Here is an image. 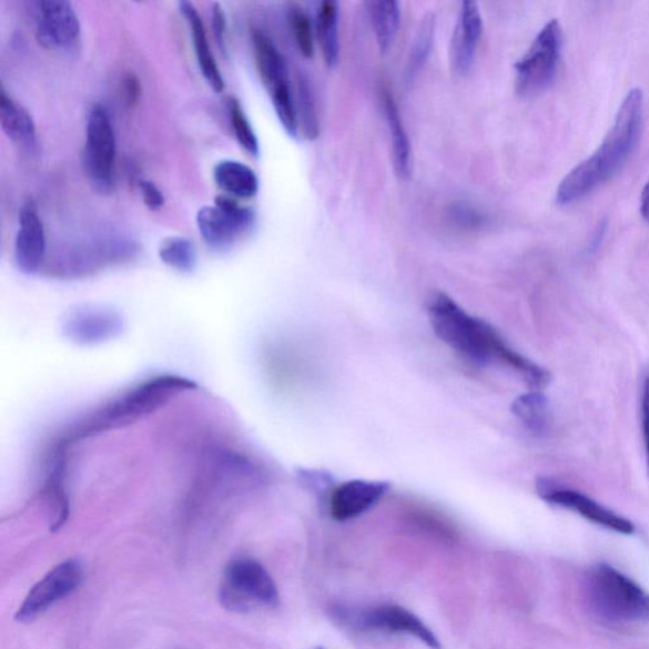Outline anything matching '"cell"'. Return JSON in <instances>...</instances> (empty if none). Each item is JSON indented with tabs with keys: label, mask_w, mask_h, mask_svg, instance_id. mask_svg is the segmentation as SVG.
<instances>
[{
	"label": "cell",
	"mask_w": 649,
	"mask_h": 649,
	"mask_svg": "<svg viewBox=\"0 0 649 649\" xmlns=\"http://www.w3.org/2000/svg\"><path fill=\"white\" fill-rule=\"evenodd\" d=\"M428 313L434 333L462 357L477 364H503L517 372L531 391L549 385L547 369L514 351L490 324L467 314L446 293H434Z\"/></svg>",
	"instance_id": "1"
},
{
	"label": "cell",
	"mask_w": 649,
	"mask_h": 649,
	"mask_svg": "<svg viewBox=\"0 0 649 649\" xmlns=\"http://www.w3.org/2000/svg\"><path fill=\"white\" fill-rule=\"evenodd\" d=\"M643 113L645 98L641 89H630L601 145L588 159L577 164L558 185V204L566 206L588 197L623 169L641 139Z\"/></svg>",
	"instance_id": "2"
},
{
	"label": "cell",
	"mask_w": 649,
	"mask_h": 649,
	"mask_svg": "<svg viewBox=\"0 0 649 649\" xmlns=\"http://www.w3.org/2000/svg\"><path fill=\"white\" fill-rule=\"evenodd\" d=\"M590 606L611 623L649 620V594L636 581L607 564L594 566L586 579Z\"/></svg>",
	"instance_id": "3"
},
{
	"label": "cell",
	"mask_w": 649,
	"mask_h": 649,
	"mask_svg": "<svg viewBox=\"0 0 649 649\" xmlns=\"http://www.w3.org/2000/svg\"><path fill=\"white\" fill-rule=\"evenodd\" d=\"M194 387L192 382L181 377L164 376L150 379L130 391L118 402L111 403L93 414L91 419L87 420L77 432L78 437L136 420L140 416L155 410L174 395Z\"/></svg>",
	"instance_id": "4"
},
{
	"label": "cell",
	"mask_w": 649,
	"mask_h": 649,
	"mask_svg": "<svg viewBox=\"0 0 649 649\" xmlns=\"http://www.w3.org/2000/svg\"><path fill=\"white\" fill-rule=\"evenodd\" d=\"M118 141L109 110L101 103L91 105L87 114L83 168L97 192L110 194L115 186Z\"/></svg>",
	"instance_id": "5"
},
{
	"label": "cell",
	"mask_w": 649,
	"mask_h": 649,
	"mask_svg": "<svg viewBox=\"0 0 649 649\" xmlns=\"http://www.w3.org/2000/svg\"><path fill=\"white\" fill-rule=\"evenodd\" d=\"M255 65L271 95L275 113L290 136L298 135L296 98L293 95L286 60L273 41L260 30L252 33Z\"/></svg>",
	"instance_id": "6"
},
{
	"label": "cell",
	"mask_w": 649,
	"mask_h": 649,
	"mask_svg": "<svg viewBox=\"0 0 649 649\" xmlns=\"http://www.w3.org/2000/svg\"><path fill=\"white\" fill-rule=\"evenodd\" d=\"M562 44L561 24L557 20L549 21L515 64V89L518 94L536 95L554 83L561 60Z\"/></svg>",
	"instance_id": "7"
},
{
	"label": "cell",
	"mask_w": 649,
	"mask_h": 649,
	"mask_svg": "<svg viewBox=\"0 0 649 649\" xmlns=\"http://www.w3.org/2000/svg\"><path fill=\"white\" fill-rule=\"evenodd\" d=\"M220 598L222 606L234 611H246L256 606L274 608L280 602L272 576L261 564L249 558L229 564Z\"/></svg>",
	"instance_id": "8"
},
{
	"label": "cell",
	"mask_w": 649,
	"mask_h": 649,
	"mask_svg": "<svg viewBox=\"0 0 649 649\" xmlns=\"http://www.w3.org/2000/svg\"><path fill=\"white\" fill-rule=\"evenodd\" d=\"M197 227L204 242L213 251H227L255 224V212L229 195H219L213 206H204L199 213Z\"/></svg>",
	"instance_id": "9"
},
{
	"label": "cell",
	"mask_w": 649,
	"mask_h": 649,
	"mask_svg": "<svg viewBox=\"0 0 649 649\" xmlns=\"http://www.w3.org/2000/svg\"><path fill=\"white\" fill-rule=\"evenodd\" d=\"M537 491L540 499L559 508L579 514L586 520L597 526L619 533V535L632 536L636 531L635 524L606 506L591 499L580 491L559 485L549 478H539Z\"/></svg>",
	"instance_id": "10"
},
{
	"label": "cell",
	"mask_w": 649,
	"mask_h": 649,
	"mask_svg": "<svg viewBox=\"0 0 649 649\" xmlns=\"http://www.w3.org/2000/svg\"><path fill=\"white\" fill-rule=\"evenodd\" d=\"M83 581V567L74 559L62 562L36 584L18 609L16 619L31 623L42 612L73 594Z\"/></svg>",
	"instance_id": "11"
},
{
	"label": "cell",
	"mask_w": 649,
	"mask_h": 649,
	"mask_svg": "<svg viewBox=\"0 0 649 649\" xmlns=\"http://www.w3.org/2000/svg\"><path fill=\"white\" fill-rule=\"evenodd\" d=\"M36 38L41 47L53 51L74 48L80 34L75 8L67 0L34 2Z\"/></svg>",
	"instance_id": "12"
},
{
	"label": "cell",
	"mask_w": 649,
	"mask_h": 649,
	"mask_svg": "<svg viewBox=\"0 0 649 649\" xmlns=\"http://www.w3.org/2000/svg\"><path fill=\"white\" fill-rule=\"evenodd\" d=\"M136 254L135 245L126 242H103L61 255L53 272L62 278H80L100 271L105 265L123 263Z\"/></svg>",
	"instance_id": "13"
},
{
	"label": "cell",
	"mask_w": 649,
	"mask_h": 649,
	"mask_svg": "<svg viewBox=\"0 0 649 649\" xmlns=\"http://www.w3.org/2000/svg\"><path fill=\"white\" fill-rule=\"evenodd\" d=\"M48 240L39 209L33 200H27L18 213L14 260L18 270L34 274L47 260Z\"/></svg>",
	"instance_id": "14"
},
{
	"label": "cell",
	"mask_w": 649,
	"mask_h": 649,
	"mask_svg": "<svg viewBox=\"0 0 649 649\" xmlns=\"http://www.w3.org/2000/svg\"><path fill=\"white\" fill-rule=\"evenodd\" d=\"M122 317L111 308L79 307L67 316L62 333L80 345L109 342L122 333Z\"/></svg>",
	"instance_id": "15"
},
{
	"label": "cell",
	"mask_w": 649,
	"mask_h": 649,
	"mask_svg": "<svg viewBox=\"0 0 649 649\" xmlns=\"http://www.w3.org/2000/svg\"><path fill=\"white\" fill-rule=\"evenodd\" d=\"M388 487L386 483L364 479H353L337 486L331 497L332 517L337 521L361 517L382 500Z\"/></svg>",
	"instance_id": "16"
},
{
	"label": "cell",
	"mask_w": 649,
	"mask_h": 649,
	"mask_svg": "<svg viewBox=\"0 0 649 649\" xmlns=\"http://www.w3.org/2000/svg\"><path fill=\"white\" fill-rule=\"evenodd\" d=\"M481 36L483 17L478 4L470 0L462 3L450 49L452 65L457 74L466 75L473 69Z\"/></svg>",
	"instance_id": "17"
},
{
	"label": "cell",
	"mask_w": 649,
	"mask_h": 649,
	"mask_svg": "<svg viewBox=\"0 0 649 649\" xmlns=\"http://www.w3.org/2000/svg\"><path fill=\"white\" fill-rule=\"evenodd\" d=\"M361 625L363 628L386 630V632L405 633L420 639L426 646L439 649L438 638L420 618L402 607L382 606L364 612Z\"/></svg>",
	"instance_id": "18"
},
{
	"label": "cell",
	"mask_w": 649,
	"mask_h": 649,
	"mask_svg": "<svg viewBox=\"0 0 649 649\" xmlns=\"http://www.w3.org/2000/svg\"><path fill=\"white\" fill-rule=\"evenodd\" d=\"M180 11L190 27L195 58H197L201 73L213 91L221 93L225 89V79L222 77L215 55L211 50L202 17L197 8L191 2H181Z\"/></svg>",
	"instance_id": "19"
},
{
	"label": "cell",
	"mask_w": 649,
	"mask_h": 649,
	"mask_svg": "<svg viewBox=\"0 0 649 649\" xmlns=\"http://www.w3.org/2000/svg\"><path fill=\"white\" fill-rule=\"evenodd\" d=\"M0 124L9 140L23 149H31L38 141L34 120L24 107L9 95L4 88L0 93Z\"/></svg>",
	"instance_id": "20"
},
{
	"label": "cell",
	"mask_w": 649,
	"mask_h": 649,
	"mask_svg": "<svg viewBox=\"0 0 649 649\" xmlns=\"http://www.w3.org/2000/svg\"><path fill=\"white\" fill-rule=\"evenodd\" d=\"M213 180L222 192L235 200H251L260 192V178L254 169L237 160L217 163L213 168Z\"/></svg>",
	"instance_id": "21"
},
{
	"label": "cell",
	"mask_w": 649,
	"mask_h": 649,
	"mask_svg": "<svg viewBox=\"0 0 649 649\" xmlns=\"http://www.w3.org/2000/svg\"><path fill=\"white\" fill-rule=\"evenodd\" d=\"M382 101H384L391 140H393V162L395 173L399 180H406V178L410 175L412 168L410 141H408L402 115H399L393 94L385 91Z\"/></svg>",
	"instance_id": "22"
},
{
	"label": "cell",
	"mask_w": 649,
	"mask_h": 649,
	"mask_svg": "<svg viewBox=\"0 0 649 649\" xmlns=\"http://www.w3.org/2000/svg\"><path fill=\"white\" fill-rule=\"evenodd\" d=\"M339 11L333 0L320 3L316 14V38L323 59L328 68H334L339 61Z\"/></svg>",
	"instance_id": "23"
},
{
	"label": "cell",
	"mask_w": 649,
	"mask_h": 649,
	"mask_svg": "<svg viewBox=\"0 0 649 649\" xmlns=\"http://www.w3.org/2000/svg\"><path fill=\"white\" fill-rule=\"evenodd\" d=\"M364 6H366L372 29L376 36L378 49L382 53H386L393 47L399 23H402L399 4L394 0H386V2H367Z\"/></svg>",
	"instance_id": "24"
},
{
	"label": "cell",
	"mask_w": 649,
	"mask_h": 649,
	"mask_svg": "<svg viewBox=\"0 0 649 649\" xmlns=\"http://www.w3.org/2000/svg\"><path fill=\"white\" fill-rule=\"evenodd\" d=\"M511 412L531 432L540 433L547 428L549 407L541 391H530L515 399Z\"/></svg>",
	"instance_id": "25"
},
{
	"label": "cell",
	"mask_w": 649,
	"mask_h": 649,
	"mask_svg": "<svg viewBox=\"0 0 649 649\" xmlns=\"http://www.w3.org/2000/svg\"><path fill=\"white\" fill-rule=\"evenodd\" d=\"M158 253L160 261L178 272L191 273L197 265V249L183 236L165 237Z\"/></svg>",
	"instance_id": "26"
},
{
	"label": "cell",
	"mask_w": 649,
	"mask_h": 649,
	"mask_svg": "<svg viewBox=\"0 0 649 649\" xmlns=\"http://www.w3.org/2000/svg\"><path fill=\"white\" fill-rule=\"evenodd\" d=\"M287 16L293 39H295L302 57L306 59L313 58L315 53L313 24H311L304 8L293 3L288 7Z\"/></svg>",
	"instance_id": "27"
},
{
	"label": "cell",
	"mask_w": 649,
	"mask_h": 649,
	"mask_svg": "<svg viewBox=\"0 0 649 649\" xmlns=\"http://www.w3.org/2000/svg\"><path fill=\"white\" fill-rule=\"evenodd\" d=\"M230 121L233 126L239 145L242 146L249 155L260 156L261 148L260 140L249 121L242 104L236 100L230 102Z\"/></svg>",
	"instance_id": "28"
},
{
	"label": "cell",
	"mask_w": 649,
	"mask_h": 649,
	"mask_svg": "<svg viewBox=\"0 0 649 649\" xmlns=\"http://www.w3.org/2000/svg\"><path fill=\"white\" fill-rule=\"evenodd\" d=\"M298 129L308 140H315L318 135V122L313 100V93L310 91L308 83L305 79L298 80V97L296 101Z\"/></svg>",
	"instance_id": "29"
},
{
	"label": "cell",
	"mask_w": 649,
	"mask_h": 649,
	"mask_svg": "<svg viewBox=\"0 0 649 649\" xmlns=\"http://www.w3.org/2000/svg\"><path fill=\"white\" fill-rule=\"evenodd\" d=\"M447 217L453 226L467 231L481 229L487 222L483 212L464 202L452 204L447 211Z\"/></svg>",
	"instance_id": "30"
},
{
	"label": "cell",
	"mask_w": 649,
	"mask_h": 649,
	"mask_svg": "<svg viewBox=\"0 0 649 649\" xmlns=\"http://www.w3.org/2000/svg\"><path fill=\"white\" fill-rule=\"evenodd\" d=\"M433 24L434 20H426L422 26V31L419 33V38L416 40L414 53H413V61H412V70L415 71L420 68L426 57H428L430 50V42L433 40Z\"/></svg>",
	"instance_id": "31"
},
{
	"label": "cell",
	"mask_w": 649,
	"mask_h": 649,
	"mask_svg": "<svg viewBox=\"0 0 649 649\" xmlns=\"http://www.w3.org/2000/svg\"><path fill=\"white\" fill-rule=\"evenodd\" d=\"M142 201L150 211H159L164 207L165 195L159 190V186L151 181H141L139 183Z\"/></svg>",
	"instance_id": "32"
},
{
	"label": "cell",
	"mask_w": 649,
	"mask_h": 649,
	"mask_svg": "<svg viewBox=\"0 0 649 649\" xmlns=\"http://www.w3.org/2000/svg\"><path fill=\"white\" fill-rule=\"evenodd\" d=\"M642 430L646 450L647 470L649 476V363L645 371L641 399Z\"/></svg>",
	"instance_id": "33"
},
{
	"label": "cell",
	"mask_w": 649,
	"mask_h": 649,
	"mask_svg": "<svg viewBox=\"0 0 649 649\" xmlns=\"http://www.w3.org/2000/svg\"><path fill=\"white\" fill-rule=\"evenodd\" d=\"M122 94L124 103L129 107L139 104L142 95V87L135 73H128L122 79Z\"/></svg>",
	"instance_id": "34"
},
{
	"label": "cell",
	"mask_w": 649,
	"mask_h": 649,
	"mask_svg": "<svg viewBox=\"0 0 649 649\" xmlns=\"http://www.w3.org/2000/svg\"><path fill=\"white\" fill-rule=\"evenodd\" d=\"M212 29L222 52H226V18L219 3L212 6Z\"/></svg>",
	"instance_id": "35"
},
{
	"label": "cell",
	"mask_w": 649,
	"mask_h": 649,
	"mask_svg": "<svg viewBox=\"0 0 649 649\" xmlns=\"http://www.w3.org/2000/svg\"><path fill=\"white\" fill-rule=\"evenodd\" d=\"M641 213L643 219L649 224V178L643 186V191L641 194Z\"/></svg>",
	"instance_id": "36"
},
{
	"label": "cell",
	"mask_w": 649,
	"mask_h": 649,
	"mask_svg": "<svg viewBox=\"0 0 649 649\" xmlns=\"http://www.w3.org/2000/svg\"><path fill=\"white\" fill-rule=\"evenodd\" d=\"M317 649H325V648H317Z\"/></svg>",
	"instance_id": "37"
}]
</instances>
